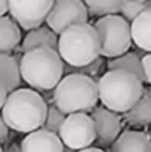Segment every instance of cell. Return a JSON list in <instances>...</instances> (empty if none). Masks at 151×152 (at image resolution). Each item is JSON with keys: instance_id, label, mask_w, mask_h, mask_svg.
<instances>
[{"instance_id": "1", "label": "cell", "mask_w": 151, "mask_h": 152, "mask_svg": "<svg viewBox=\"0 0 151 152\" xmlns=\"http://www.w3.org/2000/svg\"><path fill=\"white\" fill-rule=\"evenodd\" d=\"M48 114L45 98L33 89L10 92L1 108V118L7 129L19 133H31L43 127Z\"/></svg>"}, {"instance_id": "2", "label": "cell", "mask_w": 151, "mask_h": 152, "mask_svg": "<svg viewBox=\"0 0 151 152\" xmlns=\"http://www.w3.org/2000/svg\"><path fill=\"white\" fill-rule=\"evenodd\" d=\"M96 83L102 106L116 114L127 112L144 90V83L136 75L122 69H108Z\"/></svg>"}, {"instance_id": "3", "label": "cell", "mask_w": 151, "mask_h": 152, "mask_svg": "<svg viewBox=\"0 0 151 152\" xmlns=\"http://www.w3.org/2000/svg\"><path fill=\"white\" fill-rule=\"evenodd\" d=\"M18 64L21 78L33 90H53L64 74V62L59 53L49 48L25 52Z\"/></svg>"}, {"instance_id": "4", "label": "cell", "mask_w": 151, "mask_h": 152, "mask_svg": "<svg viewBox=\"0 0 151 152\" xmlns=\"http://www.w3.org/2000/svg\"><path fill=\"white\" fill-rule=\"evenodd\" d=\"M52 103L65 115L76 112H92L99 101L98 83L83 74H67L53 89Z\"/></svg>"}, {"instance_id": "5", "label": "cell", "mask_w": 151, "mask_h": 152, "mask_svg": "<svg viewBox=\"0 0 151 152\" xmlns=\"http://www.w3.org/2000/svg\"><path fill=\"white\" fill-rule=\"evenodd\" d=\"M58 53L68 66H86L101 55L99 37L91 24H79L67 28L59 34Z\"/></svg>"}, {"instance_id": "6", "label": "cell", "mask_w": 151, "mask_h": 152, "mask_svg": "<svg viewBox=\"0 0 151 152\" xmlns=\"http://www.w3.org/2000/svg\"><path fill=\"white\" fill-rule=\"evenodd\" d=\"M99 37V55L104 58H117L129 52L132 46L130 24L120 15H108L94 24Z\"/></svg>"}, {"instance_id": "7", "label": "cell", "mask_w": 151, "mask_h": 152, "mask_svg": "<svg viewBox=\"0 0 151 152\" xmlns=\"http://www.w3.org/2000/svg\"><path fill=\"white\" fill-rule=\"evenodd\" d=\"M58 136L64 148L73 151L89 148L96 140L94 121L89 114H83V112L68 114L58 132Z\"/></svg>"}, {"instance_id": "8", "label": "cell", "mask_w": 151, "mask_h": 152, "mask_svg": "<svg viewBox=\"0 0 151 152\" xmlns=\"http://www.w3.org/2000/svg\"><path fill=\"white\" fill-rule=\"evenodd\" d=\"M88 19L89 15L82 0H53L46 24L58 36L73 25L86 24Z\"/></svg>"}, {"instance_id": "9", "label": "cell", "mask_w": 151, "mask_h": 152, "mask_svg": "<svg viewBox=\"0 0 151 152\" xmlns=\"http://www.w3.org/2000/svg\"><path fill=\"white\" fill-rule=\"evenodd\" d=\"M53 0H9L12 19L22 30H34L43 25Z\"/></svg>"}, {"instance_id": "10", "label": "cell", "mask_w": 151, "mask_h": 152, "mask_svg": "<svg viewBox=\"0 0 151 152\" xmlns=\"http://www.w3.org/2000/svg\"><path fill=\"white\" fill-rule=\"evenodd\" d=\"M96 140L99 145H111L122 133V115L104 106H95L91 112Z\"/></svg>"}, {"instance_id": "11", "label": "cell", "mask_w": 151, "mask_h": 152, "mask_svg": "<svg viewBox=\"0 0 151 152\" xmlns=\"http://www.w3.org/2000/svg\"><path fill=\"white\" fill-rule=\"evenodd\" d=\"M19 149L21 152H64V145L56 133L37 129L22 139Z\"/></svg>"}, {"instance_id": "12", "label": "cell", "mask_w": 151, "mask_h": 152, "mask_svg": "<svg viewBox=\"0 0 151 152\" xmlns=\"http://www.w3.org/2000/svg\"><path fill=\"white\" fill-rule=\"evenodd\" d=\"M110 152H151V136L139 130H126L111 143Z\"/></svg>"}, {"instance_id": "13", "label": "cell", "mask_w": 151, "mask_h": 152, "mask_svg": "<svg viewBox=\"0 0 151 152\" xmlns=\"http://www.w3.org/2000/svg\"><path fill=\"white\" fill-rule=\"evenodd\" d=\"M124 121L133 127H145L151 124V87H145L139 101L123 114Z\"/></svg>"}, {"instance_id": "14", "label": "cell", "mask_w": 151, "mask_h": 152, "mask_svg": "<svg viewBox=\"0 0 151 152\" xmlns=\"http://www.w3.org/2000/svg\"><path fill=\"white\" fill-rule=\"evenodd\" d=\"M132 43L145 53H151V9L141 12L130 22Z\"/></svg>"}, {"instance_id": "15", "label": "cell", "mask_w": 151, "mask_h": 152, "mask_svg": "<svg viewBox=\"0 0 151 152\" xmlns=\"http://www.w3.org/2000/svg\"><path fill=\"white\" fill-rule=\"evenodd\" d=\"M42 48H49L53 50L58 49V36L49 27H43V25L28 31V34L22 40V52L24 53L34 50V49H42Z\"/></svg>"}, {"instance_id": "16", "label": "cell", "mask_w": 151, "mask_h": 152, "mask_svg": "<svg viewBox=\"0 0 151 152\" xmlns=\"http://www.w3.org/2000/svg\"><path fill=\"white\" fill-rule=\"evenodd\" d=\"M0 83L4 86L7 93L16 90L21 84L19 64L7 53H0Z\"/></svg>"}, {"instance_id": "17", "label": "cell", "mask_w": 151, "mask_h": 152, "mask_svg": "<svg viewBox=\"0 0 151 152\" xmlns=\"http://www.w3.org/2000/svg\"><path fill=\"white\" fill-rule=\"evenodd\" d=\"M21 43V28L9 16H0V53H10Z\"/></svg>"}, {"instance_id": "18", "label": "cell", "mask_w": 151, "mask_h": 152, "mask_svg": "<svg viewBox=\"0 0 151 152\" xmlns=\"http://www.w3.org/2000/svg\"><path fill=\"white\" fill-rule=\"evenodd\" d=\"M107 68L108 69H122L126 72H130L133 75H136L142 83H145V77H144V71H142V62H141V56L136 52H126L122 56L113 58L107 62Z\"/></svg>"}, {"instance_id": "19", "label": "cell", "mask_w": 151, "mask_h": 152, "mask_svg": "<svg viewBox=\"0 0 151 152\" xmlns=\"http://www.w3.org/2000/svg\"><path fill=\"white\" fill-rule=\"evenodd\" d=\"M88 15L92 16H108L120 13V3L122 0H82Z\"/></svg>"}, {"instance_id": "20", "label": "cell", "mask_w": 151, "mask_h": 152, "mask_svg": "<svg viewBox=\"0 0 151 152\" xmlns=\"http://www.w3.org/2000/svg\"><path fill=\"white\" fill-rule=\"evenodd\" d=\"M151 9V0H122L120 3V16L124 18L129 24L144 10Z\"/></svg>"}, {"instance_id": "21", "label": "cell", "mask_w": 151, "mask_h": 152, "mask_svg": "<svg viewBox=\"0 0 151 152\" xmlns=\"http://www.w3.org/2000/svg\"><path fill=\"white\" fill-rule=\"evenodd\" d=\"M65 117L67 115L61 109H58L53 103H50V105H48V114H46V120H45L42 129H46V130H49L52 133L58 134V132H59Z\"/></svg>"}, {"instance_id": "22", "label": "cell", "mask_w": 151, "mask_h": 152, "mask_svg": "<svg viewBox=\"0 0 151 152\" xmlns=\"http://www.w3.org/2000/svg\"><path fill=\"white\" fill-rule=\"evenodd\" d=\"M102 64H104V61H102V58H98V59H95L92 64H89V65H86V66H80V68H76V66H64V71H67L68 74H83V75H89V77H95L96 74H99L101 68H102Z\"/></svg>"}, {"instance_id": "23", "label": "cell", "mask_w": 151, "mask_h": 152, "mask_svg": "<svg viewBox=\"0 0 151 152\" xmlns=\"http://www.w3.org/2000/svg\"><path fill=\"white\" fill-rule=\"evenodd\" d=\"M141 62H142V71H144L145 83H148L151 87V53H145L141 58Z\"/></svg>"}, {"instance_id": "24", "label": "cell", "mask_w": 151, "mask_h": 152, "mask_svg": "<svg viewBox=\"0 0 151 152\" xmlns=\"http://www.w3.org/2000/svg\"><path fill=\"white\" fill-rule=\"evenodd\" d=\"M7 134H9V129H7V126L4 124V121L0 115V143H3L7 139Z\"/></svg>"}, {"instance_id": "25", "label": "cell", "mask_w": 151, "mask_h": 152, "mask_svg": "<svg viewBox=\"0 0 151 152\" xmlns=\"http://www.w3.org/2000/svg\"><path fill=\"white\" fill-rule=\"evenodd\" d=\"M7 90L4 89V86L0 83V111H1V108H3V105H4V102H6V98H7Z\"/></svg>"}, {"instance_id": "26", "label": "cell", "mask_w": 151, "mask_h": 152, "mask_svg": "<svg viewBox=\"0 0 151 152\" xmlns=\"http://www.w3.org/2000/svg\"><path fill=\"white\" fill-rule=\"evenodd\" d=\"M9 10V0H0V16H4Z\"/></svg>"}, {"instance_id": "27", "label": "cell", "mask_w": 151, "mask_h": 152, "mask_svg": "<svg viewBox=\"0 0 151 152\" xmlns=\"http://www.w3.org/2000/svg\"><path fill=\"white\" fill-rule=\"evenodd\" d=\"M3 152H21V149H19V145H9Z\"/></svg>"}, {"instance_id": "28", "label": "cell", "mask_w": 151, "mask_h": 152, "mask_svg": "<svg viewBox=\"0 0 151 152\" xmlns=\"http://www.w3.org/2000/svg\"><path fill=\"white\" fill-rule=\"evenodd\" d=\"M76 152H105V151H102L101 148H92V146H89V148H85V149H80V151H76Z\"/></svg>"}, {"instance_id": "29", "label": "cell", "mask_w": 151, "mask_h": 152, "mask_svg": "<svg viewBox=\"0 0 151 152\" xmlns=\"http://www.w3.org/2000/svg\"><path fill=\"white\" fill-rule=\"evenodd\" d=\"M64 152H76V151H73V149H68V148H64Z\"/></svg>"}, {"instance_id": "30", "label": "cell", "mask_w": 151, "mask_h": 152, "mask_svg": "<svg viewBox=\"0 0 151 152\" xmlns=\"http://www.w3.org/2000/svg\"><path fill=\"white\" fill-rule=\"evenodd\" d=\"M0 152H3V149H1V146H0Z\"/></svg>"}]
</instances>
